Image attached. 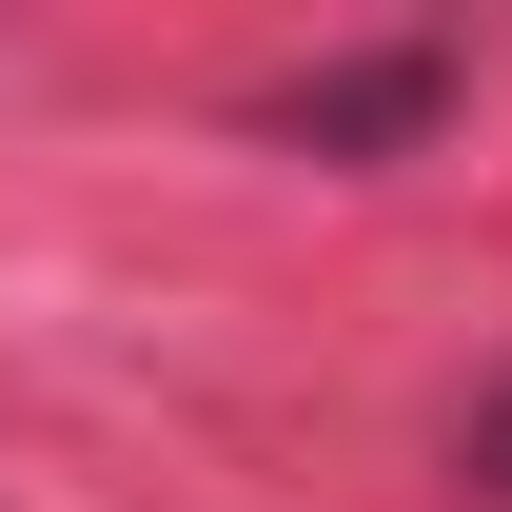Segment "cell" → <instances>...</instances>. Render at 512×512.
Returning <instances> with one entry per match:
<instances>
[{"label": "cell", "instance_id": "obj_2", "mask_svg": "<svg viewBox=\"0 0 512 512\" xmlns=\"http://www.w3.org/2000/svg\"><path fill=\"white\" fill-rule=\"evenodd\" d=\"M453 473H473V493H493V512H512V375H493V394H473V414H453Z\"/></svg>", "mask_w": 512, "mask_h": 512}, {"label": "cell", "instance_id": "obj_1", "mask_svg": "<svg viewBox=\"0 0 512 512\" xmlns=\"http://www.w3.org/2000/svg\"><path fill=\"white\" fill-rule=\"evenodd\" d=\"M453 99H473V60H453V40H394V60H316V79H276V99H256V138H316V158H414Z\"/></svg>", "mask_w": 512, "mask_h": 512}]
</instances>
